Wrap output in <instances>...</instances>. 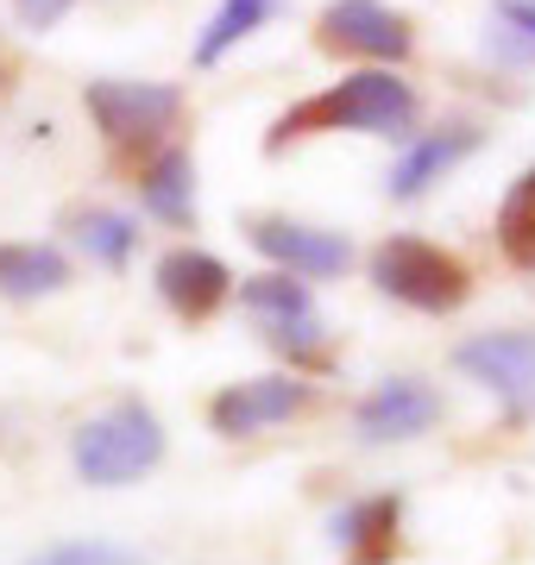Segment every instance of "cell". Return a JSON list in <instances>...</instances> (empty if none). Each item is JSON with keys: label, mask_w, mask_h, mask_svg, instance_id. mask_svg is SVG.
Returning <instances> with one entry per match:
<instances>
[{"label": "cell", "mask_w": 535, "mask_h": 565, "mask_svg": "<svg viewBox=\"0 0 535 565\" xmlns=\"http://www.w3.org/2000/svg\"><path fill=\"white\" fill-rule=\"evenodd\" d=\"M416 126V88L391 70H359V76L334 82L310 102L284 107L271 120V139L265 151H284L290 139H310V132H385V139H403Z\"/></svg>", "instance_id": "1"}, {"label": "cell", "mask_w": 535, "mask_h": 565, "mask_svg": "<svg viewBox=\"0 0 535 565\" xmlns=\"http://www.w3.org/2000/svg\"><path fill=\"white\" fill-rule=\"evenodd\" d=\"M240 308H246L259 333H265L277 352L290 359H315L322 352V315H315V296L310 282H296L290 270H265V277H246L240 282Z\"/></svg>", "instance_id": "4"}, {"label": "cell", "mask_w": 535, "mask_h": 565, "mask_svg": "<svg viewBox=\"0 0 535 565\" xmlns=\"http://www.w3.org/2000/svg\"><path fill=\"white\" fill-rule=\"evenodd\" d=\"M70 7H76V0H13V13H20L25 32H51Z\"/></svg>", "instance_id": "21"}, {"label": "cell", "mask_w": 535, "mask_h": 565, "mask_svg": "<svg viewBox=\"0 0 535 565\" xmlns=\"http://www.w3.org/2000/svg\"><path fill=\"white\" fill-rule=\"evenodd\" d=\"M322 51H353V57L403 63L410 57V20L391 13L385 0H334L322 25H315Z\"/></svg>", "instance_id": "8"}, {"label": "cell", "mask_w": 535, "mask_h": 565, "mask_svg": "<svg viewBox=\"0 0 535 565\" xmlns=\"http://www.w3.org/2000/svg\"><path fill=\"white\" fill-rule=\"evenodd\" d=\"M315 390L303 377H284V371H271V377H246V384H227L214 403H208V422L214 434L227 440H246V434H265V427L290 422V415H303L310 408Z\"/></svg>", "instance_id": "7"}, {"label": "cell", "mask_w": 535, "mask_h": 565, "mask_svg": "<svg viewBox=\"0 0 535 565\" xmlns=\"http://www.w3.org/2000/svg\"><path fill=\"white\" fill-rule=\"evenodd\" d=\"M397 522H403V497L378 490V497H359V503L334 509L328 541L347 553V565H385L397 553Z\"/></svg>", "instance_id": "12"}, {"label": "cell", "mask_w": 535, "mask_h": 565, "mask_svg": "<svg viewBox=\"0 0 535 565\" xmlns=\"http://www.w3.org/2000/svg\"><path fill=\"white\" fill-rule=\"evenodd\" d=\"M70 233H76V245L95 264H126L133 245H139V226L126 221V214H114V207H76L70 214Z\"/></svg>", "instance_id": "19"}, {"label": "cell", "mask_w": 535, "mask_h": 565, "mask_svg": "<svg viewBox=\"0 0 535 565\" xmlns=\"http://www.w3.org/2000/svg\"><path fill=\"white\" fill-rule=\"evenodd\" d=\"M473 145H479V132H473V126H441V132H429V139H416L410 151H403V158L391 163V177H385V189H391L397 202H416V195H422L429 182H441V177H448V170H453L460 158H466Z\"/></svg>", "instance_id": "13"}, {"label": "cell", "mask_w": 535, "mask_h": 565, "mask_svg": "<svg viewBox=\"0 0 535 565\" xmlns=\"http://www.w3.org/2000/svg\"><path fill=\"white\" fill-rule=\"evenodd\" d=\"M139 202H145V214H158V221H170V226H183L189 214H196V170H189V151H158L151 158V170L139 177Z\"/></svg>", "instance_id": "15"}, {"label": "cell", "mask_w": 535, "mask_h": 565, "mask_svg": "<svg viewBox=\"0 0 535 565\" xmlns=\"http://www.w3.org/2000/svg\"><path fill=\"white\" fill-rule=\"evenodd\" d=\"M252 245H259L277 270H290V277H340L353 264V245L340 239V233L296 226V221H252Z\"/></svg>", "instance_id": "11"}, {"label": "cell", "mask_w": 535, "mask_h": 565, "mask_svg": "<svg viewBox=\"0 0 535 565\" xmlns=\"http://www.w3.org/2000/svg\"><path fill=\"white\" fill-rule=\"evenodd\" d=\"M70 282V258L57 245L20 239V245H0V296L7 302H39V296H57Z\"/></svg>", "instance_id": "14"}, {"label": "cell", "mask_w": 535, "mask_h": 565, "mask_svg": "<svg viewBox=\"0 0 535 565\" xmlns=\"http://www.w3.org/2000/svg\"><path fill=\"white\" fill-rule=\"evenodd\" d=\"M497 245H504V258H511L516 270L535 277V163L511 182V195L497 207Z\"/></svg>", "instance_id": "16"}, {"label": "cell", "mask_w": 535, "mask_h": 565, "mask_svg": "<svg viewBox=\"0 0 535 565\" xmlns=\"http://www.w3.org/2000/svg\"><path fill=\"white\" fill-rule=\"evenodd\" d=\"M485 51L511 70L535 63V0H492V20H485Z\"/></svg>", "instance_id": "18"}, {"label": "cell", "mask_w": 535, "mask_h": 565, "mask_svg": "<svg viewBox=\"0 0 535 565\" xmlns=\"http://www.w3.org/2000/svg\"><path fill=\"white\" fill-rule=\"evenodd\" d=\"M158 459H165V422L145 403H133V396L102 408V415H88V422L76 427V440H70L76 478L95 484V490L133 484V478H145Z\"/></svg>", "instance_id": "2"}, {"label": "cell", "mask_w": 535, "mask_h": 565, "mask_svg": "<svg viewBox=\"0 0 535 565\" xmlns=\"http://www.w3.org/2000/svg\"><path fill=\"white\" fill-rule=\"evenodd\" d=\"M20 565H151L139 546L126 541H107V534H76V541H57V546H39L32 559Z\"/></svg>", "instance_id": "20"}, {"label": "cell", "mask_w": 535, "mask_h": 565, "mask_svg": "<svg viewBox=\"0 0 535 565\" xmlns=\"http://www.w3.org/2000/svg\"><path fill=\"white\" fill-rule=\"evenodd\" d=\"M371 282H378V296H391L403 308H422V315H453L473 296L466 264L429 239H410V233H397V239H385L371 252Z\"/></svg>", "instance_id": "3"}, {"label": "cell", "mask_w": 535, "mask_h": 565, "mask_svg": "<svg viewBox=\"0 0 535 565\" xmlns=\"http://www.w3.org/2000/svg\"><path fill=\"white\" fill-rule=\"evenodd\" d=\"M83 102L107 132V145H151L183 114V95L170 82H88Z\"/></svg>", "instance_id": "5"}, {"label": "cell", "mask_w": 535, "mask_h": 565, "mask_svg": "<svg viewBox=\"0 0 535 565\" xmlns=\"http://www.w3.org/2000/svg\"><path fill=\"white\" fill-rule=\"evenodd\" d=\"M453 364L485 384L511 415H535V333H473Z\"/></svg>", "instance_id": "6"}, {"label": "cell", "mask_w": 535, "mask_h": 565, "mask_svg": "<svg viewBox=\"0 0 535 565\" xmlns=\"http://www.w3.org/2000/svg\"><path fill=\"white\" fill-rule=\"evenodd\" d=\"M151 282H158L165 308H170V315H183V321H208V315L233 296V270H227L214 252H196V245L165 252L158 270H151Z\"/></svg>", "instance_id": "10"}, {"label": "cell", "mask_w": 535, "mask_h": 565, "mask_svg": "<svg viewBox=\"0 0 535 565\" xmlns=\"http://www.w3.org/2000/svg\"><path fill=\"white\" fill-rule=\"evenodd\" d=\"M441 422V396L422 377H385L366 403L353 408V434L366 446H391V440H416Z\"/></svg>", "instance_id": "9"}, {"label": "cell", "mask_w": 535, "mask_h": 565, "mask_svg": "<svg viewBox=\"0 0 535 565\" xmlns=\"http://www.w3.org/2000/svg\"><path fill=\"white\" fill-rule=\"evenodd\" d=\"M271 13H277V0H221V13H214V20L202 25V39H196V63H202V70L221 63L227 51H233L240 39H252Z\"/></svg>", "instance_id": "17"}]
</instances>
